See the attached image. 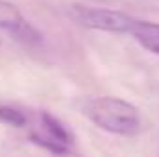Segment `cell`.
<instances>
[{
    "mask_svg": "<svg viewBox=\"0 0 159 157\" xmlns=\"http://www.w3.org/2000/svg\"><path fill=\"white\" fill-rule=\"evenodd\" d=\"M0 43H2V39H0Z\"/></svg>",
    "mask_w": 159,
    "mask_h": 157,
    "instance_id": "52a82bcc",
    "label": "cell"
},
{
    "mask_svg": "<svg viewBox=\"0 0 159 157\" xmlns=\"http://www.w3.org/2000/svg\"><path fill=\"white\" fill-rule=\"evenodd\" d=\"M83 113L104 131L115 135H135L141 128L137 107L115 96H96L83 102Z\"/></svg>",
    "mask_w": 159,
    "mask_h": 157,
    "instance_id": "6da1fadb",
    "label": "cell"
},
{
    "mask_svg": "<svg viewBox=\"0 0 159 157\" xmlns=\"http://www.w3.org/2000/svg\"><path fill=\"white\" fill-rule=\"evenodd\" d=\"M0 30L7 32L13 39L28 44L41 43V35L37 30L30 26V22L22 17L20 9L6 0H0Z\"/></svg>",
    "mask_w": 159,
    "mask_h": 157,
    "instance_id": "3957f363",
    "label": "cell"
},
{
    "mask_svg": "<svg viewBox=\"0 0 159 157\" xmlns=\"http://www.w3.org/2000/svg\"><path fill=\"white\" fill-rule=\"evenodd\" d=\"M133 39L137 41L143 48H146L152 54H159V24L150 20H139L133 19V24L129 32Z\"/></svg>",
    "mask_w": 159,
    "mask_h": 157,
    "instance_id": "5b68a950",
    "label": "cell"
},
{
    "mask_svg": "<svg viewBox=\"0 0 159 157\" xmlns=\"http://www.w3.org/2000/svg\"><path fill=\"white\" fill-rule=\"evenodd\" d=\"M70 17L85 28L100 30V32H113V34H128L133 17L124 11L107 9V7H89V6H70Z\"/></svg>",
    "mask_w": 159,
    "mask_h": 157,
    "instance_id": "7a4b0ae2",
    "label": "cell"
},
{
    "mask_svg": "<svg viewBox=\"0 0 159 157\" xmlns=\"http://www.w3.org/2000/svg\"><path fill=\"white\" fill-rule=\"evenodd\" d=\"M0 122H4L7 126H13V128H22V126H26L28 118L22 111H19L15 107L0 105Z\"/></svg>",
    "mask_w": 159,
    "mask_h": 157,
    "instance_id": "8992f818",
    "label": "cell"
},
{
    "mask_svg": "<svg viewBox=\"0 0 159 157\" xmlns=\"http://www.w3.org/2000/svg\"><path fill=\"white\" fill-rule=\"evenodd\" d=\"M41 126H43V133H34L30 135V139L35 144L50 150L52 154H67L69 144L72 142L69 129L57 118H54L48 113L41 115Z\"/></svg>",
    "mask_w": 159,
    "mask_h": 157,
    "instance_id": "277c9868",
    "label": "cell"
}]
</instances>
